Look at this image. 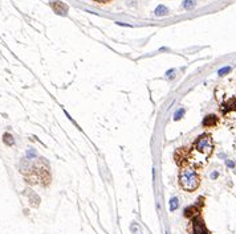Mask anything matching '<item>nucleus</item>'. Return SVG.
Masks as SVG:
<instances>
[{
  "instance_id": "obj_1",
  "label": "nucleus",
  "mask_w": 236,
  "mask_h": 234,
  "mask_svg": "<svg viewBox=\"0 0 236 234\" xmlns=\"http://www.w3.org/2000/svg\"><path fill=\"white\" fill-rule=\"evenodd\" d=\"M213 151V142L210 134H203L198 136V139L194 142L193 147L188 151V163L193 167H202L206 164L208 157L212 155Z\"/></svg>"
},
{
  "instance_id": "obj_2",
  "label": "nucleus",
  "mask_w": 236,
  "mask_h": 234,
  "mask_svg": "<svg viewBox=\"0 0 236 234\" xmlns=\"http://www.w3.org/2000/svg\"><path fill=\"white\" fill-rule=\"evenodd\" d=\"M179 184L186 192L197 191L199 184H200V177H199L198 172L195 171L194 167H183V168L180 169Z\"/></svg>"
},
{
  "instance_id": "obj_3",
  "label": "nucleus",
  "mask_w": 236,
  "mask_h": 234,
  "mask_svg": "<svg viewBox=\"0 0 236 234\" xmlns=\"http://www.w3.org/2000/svg\"><path fill=\"white\" fill-rule=\"evenodd\" d=\"M190 233L191 234H208V230L204 225L203 220L197 216V217L191 218V224H190Z\"/></svg>"
},
{
  "instance_id": "obj_4",
  "label": "nucleus",
  "mask_w": 236,
  "mask_h": 234,
  "mask_svg": "<svg viewBox=\"0 0 236 234\" xmlns=\"http://www.w3.org/2000/svg\"><path fill=\"white\" fill-rule=\"evenodd\" d=\"M217 123H219V118L216 115H213V114H210V115L204 117L202 125H203V127H215Z\"/></svg>"
},
{
  "instance_id": "obj_5",
  "label": "nucleus",
  "mask_w": 236,
  "mask_h": 234,
  "mask_svg": "<svg viewBox=\"0 0 236 234\" xmlns=\"http://www.w3.org/2000/svg\"><path fill=\"white\" fill-rule=\"evenodd\" d=\"M199 212H200V206H198V204H197L194 206H190V208H186L184 216L188 218H194V217H197V216H199Z\"/></svg>"
},
{
  "instance_id": "obj_6",
  "label": "nucleus",
  "mask_w": 236,
  "mask_h": 234,
  "mask_svg": "<svg viewBox=\"0 0 236 234\" xmlns=\"http://www.w3.org/2000/svg\"><path fill=\"white\" fill-rule=\"evenodd\" d=\"M154 15L155 16H166L168 15V8L166 6H158L157 8H155V11H154Z\"/></svg>"
},
{
  "instance_id": "obj_7",
  "label": "nucleus",
  "mask_w": 236,
  "mask_h": 234,
  "mask_svg": "<svg viewBox=\"0 0 236 234\" xmlns=\"http://www.w3.org/2000/svg\"><path fill=\"white\" fill-rule=\"evenodd\" d=\"M235 102H236V99H231V101H228L227 103H224L223 107H222V111L226 114V113L231 111V110H236V107H234V103H235Z\"/></svg>"
},
{
  "instance_id": "obj_8",
  "label": "nucleus",
  "mask_w": 236,
  "mask_h": 234,
  "mask_svg": "<svg viewBox=\"0 0 236 234\" xmlns=\"http://www.w3.org/2000/svg\"><path fill=\"white\" fill-rule=\"evenodd\" d=\"M195 6H197V0H184L183 3H182V8L183 10H193V8H195Z\"/></svg>"
},
{
  "instance_id": "obj_9",
  "label": "nucleus",
  "mask_w": 236,
  "mask_h": 234,
  "mask_svg": "<svg viewBox=\"0 0 236 234\" xmlns=\"http://www.w3.org/2000/svg\"><path fill=\"white\" fill-rule=\"evenodd\" d=\"M3 142L6 143L7 145H13V144H15V139H13V136L11 134H7V132H6V134L3 135Z\"/></svg>"
},
{
  "instance_id": "obj_10",
  "label": "nucleus",
  "mask_w": 236,
  "mask_h": 234,
  "mask_svg": "<svg viewBox=\"0 0 236 234\" xmlns=\"http://www.w3.org/2000/svg\"><path fill=\"white\" fill-rule=\"evenodd\" d=\"M178 206H179V200H178L176 197H172L170 200V210L174 212L178 209Z\"/></svg>"
},
{
  "instance_id": "obj_11",
  "label": "nucleus",
  "mask_w": 236,
  "mask_h": 234,
  "mask_svg": "<svg viewBox=\"0 0 236 234\" xmlns=\"http://www.w3.org/2000/svg\"><path fill=\"white\" fill-rule=\"evenodd\" d=\"M231 70H232V68H231V66H226V68H222V69H219V72H217V74H219L220 77H223V76H226V74L231 73Z\"/></svg>"
},
{
  "instance_id": "obj_12",
  "label": "nucleus",
  "mask_w": 236,
  "mask_h": 234,
  "mask_svg": "<svg viewBox=\"0 0 236 234\" xmlns=\"http://www.w3.org/2000/svg\"><path fill=\"white\" fill-rule=\"evenodd\" d=\"M184 113H186L184 109H179V110H178V111L174 114V121H179V119H182V117L184 115Z\"/></svg>"
},
{
  "instance_id": "obj_13",
  "label": "nucleus",
  "mask_w": 236,
  "mask_h": 234,
  "mask_svg": "<svg viewBox=\"0 0 236 234\" xmlns=\"http://www.w3.org/2000/svg\"><path fill=\"white\" fill-rule=\"evenodd\" d=\"M36 155H37V153H36V151H35L33 148H29L28 151H27V157H28V159H33V157H36Z\"/></svg>"
},
{
  "instance_id": "obj_14",
  "label": "nucleus",
  "mask_w": 236,
  "mask_h": 234,
  "mask_svg": "<svg viewBox=\"0 0 236 234\" xmlns=\"http://www.w3.org/2000/svg\"><path fill=\"white\" fill-rule=\"evenodd\" d=\"M226 164H227V167H230V168H235V165H236L232 160H226Z\"/></svg>"
},
{
  "instance_id": "obj_15",
  "label": "nucleus",
  "mask_w": 236,
  "mask_h": 234,
  "mask_svg": "<svg viewBox=\"0 0 236 234\" xmlns=\"http://www.w3.org/2000/svg\"><path fill=\"white\" fill-rule=\"evenodd\" d=\"M174 73H175V70H174V69H172V70H168V72H167V77L172 79V78L175 77V76H174Z\"/></svg>"
},
{
  "instance_id": "obj_16",
  "label": "nucleus",
  "mask_w": 236,
  "mask_h": 234,
  "mask_svg": "<svg viewBox=\"0 0 236 234\" xmlns=\"http://www.w3.org/2000/svg\"><path fill=\"white\" fill-rule=\"evenodd\" d=\"M217 176H219V173H217V172H212V173H211V179H216Z\"/></svg>"
},
{
  "instance_id": "obj_17",
  "label": "nucleus",
  "mask_w": 236,
  "mask_h": 234,
  "mask_svg": "<svg viewBox=\"0 0 236 234\" xmlns=\"http://www.w3.org/2000/svg\"><path fill=\"white\" fill-rule=\"evenodd\" d=\"M94 2H97V3H108V2H110V0H94Z\"/></svg>"
}]
</instances>
